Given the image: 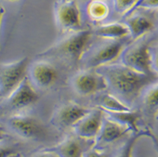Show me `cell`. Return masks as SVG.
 Returning <instances> with one entry per match:
<instances>
[{
	"mask_svg": "<svg viewBox=\"0 0 158 157\" xmlns=\"http://www.w3.org/2000/svg\"><path fill=\"white\" fill-rule=\"evenodd\" d=\"M90 109L76 102L69 101L56 109L51 118V123L60 129L73 128Z\"/></svg>",
	"mask_w": 158,
	"mask_h": 157,
	"instance_id": "cell-10",
	"label": "cell"
},
{
	"mask_svg": "<svg viewBox=\"0 0 158 157\" xmlns=\"http://www.w3.org/2000/svg\"><path fill=\"white\" fill-rule=\"evenodd\" d=\"M8 127L17 135L24 139H37L46 134V128L34 116L15 114L7 119Z\"/></svg>",
	"mask_w": 158,
	"mask_h": 157,
	"instance_id": "cell-9",
	"label": "cell"
},
{
	"mask_svg": "<svg viewBox=\"0 0 158 157\" xmlns=\"http://www.w3.org/2000/svg\"><path fill=\"white\" fill-rule=\"evenodd\" d=\"M56 27L63 33L82 29L81 13L75 0H58L54 6Z\"/></svg>",
	"mask_w": 158,
	"mask_h": 157,
	"instance_id": "cell-8",
	"label": "cell"
},
{
	"mask_svg": "<svg viewBox=\"0 0 158 157\" xmlns=\"http://www.w3.org/2000/svg\"><path fill=\"white\" fill-rule=\"evenodd\" d=\"M128 132H130V130L125 126L104 114L100 130L95 139V144H110L114 142Z\"/></svg>",
	"mask_w": 158,
	"mask_h": 157,
	"instance_id": "cell-14",
	"label": "cell"
},
{
	"mask_svg": "<svg viewBox=\"0 0 158 157\" xmlns=\"http://www.w3.org/2000/svg\"><path fill=\"white\" fill-rule=\"evenodd\" d=\"M125 47L121 39H100L98 42L88 46L79 63L85 69H96L114 62Z\"/></svg>",
	"mask_w": 158,
	"mask_h": 157,
	"instance_id": "cell-4",
	"label": "cell"
},
{
	"mask_svg": "<svg viewBox=\"0 0 158 157\" xmlns=\"http://www.w3.org/2000/svg\"><path fill=\"white\" fill-rule=\"evenodd\" d=\"M153 39L147 34L125 45L118 56L120 63L138 72L157 76V45L153 46Z\"/></svg>",
	"mask_w": 158,
	"mask_h": 157,
	"instance_id": "cell-2",
	"label": "cell"
},
{
	"mask_svg": "<svg viewBox=\"0 0 158 157\" xmlns=\"http://www.w3.org/2000/svg\"><path fill=\"white\" fill-rule=\"evenodd\" d=\"M93 36L92 30H81L65 34L61 39L38 54L39 57L52 58L67 63H79Z\"/></svg>",
	"mask_w": 158,
	"mask_h": 157,
	"instance_id": "cell-3",
	"label": "cell"
},
{
	"mask_svg": "<svg viewBox=\"0 0 158 157\" xmlns=\"http://www.w3.org/2000/svg\"><path fill=\"white\" fill-rule=\"evenodd\" d=\"M40 96L26 76L10 93L3 98L0 108L8 111H20L33 105Z\"/></svg>",
	"mask_w": 158,
	"mask_h": 157,
	"instance_id": "cell-6",
	"label": "cell"
},
{
	"mask_svg": "<svg viewBox=\"0 0 158 157\" xmlns=\"http://www.w3.org/2000/svg\"><path fill=\"white\" fill-rule=\"evenodd\" d=\"M32 157H60L54 151H50L49 149L47 150H44L42 151H39L35 154Z\"/></svg>",
	"mask_w": 158,
	"mask_h": 157,
	"instance_id": "cell-26",
	"label": "cell"
},
{
	"mask_svg": "<svg viewBox=\"0 0 158 157\" xmlns=\"http://www.w3.org/2000/svg\"><path fill=\"white\" fill-rule=\"evenodd\" d=\"M4 139V134L3 133V131L0 130V139Z\"/></svg>",
	"mask_w": 158,
	"mask_h": 157,
	"instance_id": "cell-29",
	"label": "cell"
},
{
	"mask_svg": "<svg viewBox=\"0 0 158 157\" xmlns=\"http://www.w3.org/2000/svg\"><path fill=\"white\" fill-rule=\"evenodd\" d=\"M103 110L98 107L91 109L73 127L74 133L78 138L83 139H95L103 123Z\"/></svg>",
	"mask_w": 158,
	"mask_h": 157,
	"instance_id": "cell-12",
	"label": "cell"
},
{
	"mask_svg": "<svg viewBox=\"0 0 158 157\" xmlns=\"http://www.w3.org/2000/svg\"><path fill=\"white\" fill-rule=\"evenodd\" d=\"M60 157H82V146L79 140L73 137H68L54 147L49 149Z\"/></svg>",
	"mask_w": 158,
	"mask_h": 157,
	"instance_id": "cell-16",
	"label": "cell"
},
{
	"mask_svg": "<svg viewBox=\"0 0 158 157\" xmlns=\"http://www.w3.org/2000/svg\"><path fill=\"white\" fill-rule=\"evenodd\" d=\"M103 76L107 84V90L127 104L129 107L140 97L147 85L156 82L157 76L135 72L122 63H112L96 68Z\"/></svg>",
	"mask_w": 158,
	"mask_h": 157,
	"instance_id": "cell-1",
	"label": "cell"
},
{
	"mask_svg": "<svg viewBox=\"0 0 158 157\" xmlns=\"http://www.w3.org/2000/svg\"></svg>",
	"mask_w": 158,
	"mask_h": 157,
	"instance_id": "cell-31",
	"label": "cell"
},
{
	"mask_svg": "<svg viewBox=\"0 0 158 157\" xmlns=\"http://www.w3.org/2000/svg\"><path fill=\"white\" fill-rule=\"evenodd\" d=\"M17 151L12 145L4 141V139H0V157H9Z\"/></svg>",
	"mask_w": 158,
	"mask_h": 157,
	"instance_id": "cell-24",
	"label": "cell"
},
{
	"mask_svg": "<svg viewBox=\"0 0 158 157\" xmlns=\"http://www.w3.org/2000/svg\"><path fill=\"white\" fill-rule=\"evenodd\" d=\"M5 14V9L3 8V6L0 3V30H1V26H2V22H3V16Z\"/></svg>",
	"mask_w": 158,
	"mask_h": 157,
	"instance_id": "cell-27",
	"label": "cell"
},
{
	"mask_svg": "<svg viewBox=\"0 0 158 157\" xmlns=\"http://www.w3.org/2000/svg\"><path fill=\"white\" fill-rule=\"evenodd\" d=\"M9 157H20V154H19V153H18V152H16V153L13 154L12 155H10Z\"/></svg>",
	"mask_w": 158,
	"mask_h": 157,
	"instance_id": "cell-28",
	"label": "cell"
},
{
	"mask_svg": "<svg viewBox=\"0 0 158 157\" xmlns=\"http://www.w3.org/2000/svg\"><path fill=\"white\" fill-rule=\"evenodd\" d=\"M144 136L150 137V138H152V139H154L156 141V138L150 130H140L139 132L133 134V135L127 139V141L123 145V146L120 149L118 155H116V157H132L133 150H134L135 143L137 142L138 139H140L141 137H144Z\"/></svg>",
	"mask_w": 158,
	"mask_h": 157,
	"instance_id": "cell-21",
	"label": "cell"
},
{
	"mask_svg": "<svg viewBox=\"0 0 158 157\" xmlns=\"http://www.w3.org/2000/svg\"><path fill=\"white\" fill-rule=\"evenodd\" d=\"M124 24L129 30V35L132 40L150 34L154 29V22L148 16L138 14L136 11L125 16Z\"/></svg>",
	"mask_w": 158,
	"mask_h": 157,
	"instance_id": "cell-13",
	"label": "cell"
},
{
	"mask_svg": "<svg viewBox=\"0 0 158 157\" xmlns=\"http://www.w3.org/2000/svg\"><path fill=\"white\" fill-rule=\"evenodd\" d=\"M29 64L27 56L11 62H0V97H7L27 76Z\"/></svg>",
	"mask_w": 158,
	"mask_h": 157,
	"instance_id": "cell-5",
	"label": "cell"
},
{
	"mask_svg": "<svg viewBox=\"0 0 158 157\" xmlns=\"http://www.w3.org/2000/svg\"><path fill=\"white\" fill-rule=\"evenodd\" d=\"M143 104L150 110L157 111L158 105V85L157 81L147 85L140 93Z\"/></svg>",
	"mask_w": 158,
	"mask_h": 157,
	"instance_id": "cell-20",
	"label": "cell"
},
{
	"mask_svg": "<svg viewBox=\"0 0 158 157\" xmlns=\"http://www.w3.org/2000/svg\"><path fill=\"white\" fill-rule=\"evenodd\" d=\"M8 1H15V0H8Z\"/></svg>",
	"mask_w": 158,
	"mask_h": 157,
	"instance_id": "cell-30",
	"label": "cell"
},
{
	"mask_svg": "<svg viewBox=\"0 0 158 157\" xmlns=\"http://www.w3.org/2000/svg\"><path fill=\"white\" fill-rule=\"evenodd\" d=\"M82 157H107L105 154L95 148H91L82 153Z\"/></svg>",
	"mask_w": 158,
	"mask_h": 157,
	"instance_id": "cell-25",
	"label": "cell"
},
{
	"mask_svg": "<svg viewBox=\"0 0 158 157\" xmlns=\"http://www.w3.org/2000/svg\"><path fill=\"white\" fill-rule=\"evenodd\" d=\"M103 113L108 117L112 118L113 120L116 121L122 125L125 126L130 130V132H133L134 134L140 131L138 129V125H137V123L140 119V114L138 113V111H134L131 109L130 111H126V112Z\"/></svg>",
	"mask_w": 158,
	"mask_h": 157,
	"instance_id": "cell-17",
	"label": "cell"
},
{
	"mask_svg": "<svg viewBox=\"0 0 158 157\" xmlns=\"http://www.w3.org/2000/svg\"><path fill=\"white\" fill-rule=\"evenodd\" d=\"M98 108L103 112H126L132 109L121 100L110 93H105L101 95L98 99Z\"/></svg>",
	"mask_w": 158,
	"mask_h": 157,
	"instance_id": "cell-18",
	"label": "cell"
},
{
	"mask_svg": "<svg viewBox=\"0 0 158 157\" xmlns=\"http://www.w3.org/2000/svg\"><path fill=\"white\" fill-rule=\"evenodd\" d=\"M70 84L77 94L83 97L107 90L103 76L95 69L82 68L77 71L70 78Z\"/></svg>",
	"mask_w": 158,
	"mask_h": 157,
	"instance_id": "cell-7",
	"label": "cell"
},
{
	"mask_svg": "<svg viewBox=\"0 0 158 157\" xmlns=\"http://www.w3.org/2000/svg\"><path fill=\"white\" fill-rule=\"evenodd\" d=\"M93 35L99 39H122L129 35V30L123 22H111L98 25L92 30Z\"/></svg>",
	"mask_w": 158,
	"mask_h": 157,
	"instance_id": "cell-15",
	"label": "cell"
},
{
	"mask_svg": "<svg viewBox=\"0 0 158 157\" xmlns=\"http://www.w3.org/2000/svg\"><path fill=\"white\" fill-rule=\"evenodd\" d=\"M158 0H137V2L135 3L133 8L130 10V12L127 14H130L131 13L137 11L138 9H157ZM125 15V16H126ZM124 16V17H125Z\"/></svg>",
	"mask_w": 158,
	"mask_h": 157,
	"instance_id": "cell-23",
	"label": "cell"
},
{
	"mask_svg": "<svg viewBox=\"0 0 158 157\" xmlns=\"http://www.w3.org/2000/svg\"><path fill=\"white\" fill-rule=\"evenodd\" d=\"M27 76L34 87L46 89L51 88L56 81L57 71L48 60H35L29 64Z\"/></svg>",
	"mask_w": 158,
	"mask_h": 157,
	"instance_id": "cell-11",
	"label": "cell"
},
{
	"mask_svg": "<svg viewBox=\"0 0 158 157\" xmlns=\"http://www.w3.org/2000/svg\"><path fill=\"white\" fill-rule=\"evenodd\" d=\"M88 17L92 21H103L110 13L109 4L104 0H90L86 8Z\"/></svg>",
	"mask_w": 158,
	"mask_h": 157,
	"instance_id": "cell-19",
	"label": "cell"
},
{
	"mask_svg": "<svg viewBox=\"0 0 158 157\" xmlns=\"http://www.w3.org/2000/svg\"><path fill=\"white\" fill-rule=\"evenodd\" d=\"M137 0H112L114 10L118 14L125 16L130 12Z\"/></svg>",
	"mask_w": 158,
	"mask_h": 157,
	"instance_id": "cell-22",
	"label": "cell"
}]
</instances>
